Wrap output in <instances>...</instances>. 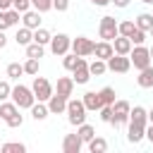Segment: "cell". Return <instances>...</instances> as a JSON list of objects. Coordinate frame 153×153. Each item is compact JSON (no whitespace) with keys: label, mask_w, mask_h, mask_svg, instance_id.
<instances>
[{"label":"cell","mask_w":153,"mask_h":153,"mask_svg":"<svg viewBox=\"0 0 153 153\" xmlns=\"http://www.w3.org/2000/svg\"><path fill=\"white\" fill-rule=\"evenodd\" d=\"M14 41H17V45H24V48H26V45L33 41V31H31L29 26H22V29H17Z\"/></svg>","instance_id":"cell-20"},{"label":"cell","mask_w":153,"mask_h":153,"mask_svg":"<svg viewBox=\"0 0 153 153\" xmlns=\"http://www.w3.org/2000/svg\"><path fill=\"white\" fill-rule=\"evenodd\" d=\"M86 105H84V100H76V98H69L67 100V122L69 124H74V127H79V124H84L86 122Z\"/></svg>","instance_id":"cell-3"},{"label":"cell","mask_w":153,"mask_h":153,"mask_svg":"<svg viewBox=\"0 0 153 153\" xmlns=\"http://www.w3.org/2000/svg\"><path fill=\"white\" fill-rule=\"evenodd\" d=\"M53 10H57V12H67V10H69V0H53Z\"/></svg>","instance_id":"cell-42"},{"label":"cell","mask_w":153,"mask_h":153,"mask_svg":"<svg viewBox=\"0 0 153 153\" xmlns=\"http://www.w3.org/2000/svg\"><path fill=\"white\" fill-rule=\"evenodd\" d=\"M24 74V65H19V62H10L7 65V76L10 79H19Z\"/></svg>","instance_id":"cell-34"},{"label":"cell","mask_w":153,"mask_h":153,"mask_svg":"<svg viewBox=\"0 0 153 153\" xmlns=\"http://www.w3.org/2000/svg\"><path fill=\"white\" fill-rule=\"evenodd\" d=\"M112 48H115L117 55H129L131 48H134V43H131V38H127V36H117V38H112Z\"/></svg>","instance_id":"cell-16"},{"label":"cell","mask_w":153,"mask_h":153,"mask_svg":"<svg viewBox=\"0 0 153 153\" xmlns=\"http://www.w3.org/2000/svg\"><path fill=\"white\" fill-rule=\"evenodd\" d=\"M48 115H50V110H48V105H43L41 100H38V105H36V103L31 105V117H33L36 122H41V120H45Z\"/></svg>","instance_id":"cell-24"},{"label":"cell","mask_w":153,"mask_h":153,"mask_svg":"<svg viewBox=\"0 0 153 153\" xmlns=\"http://www.w3.org/2000/svg\"><path fill=\"white\" fill-rule=\"evenodd\" d=\"M31 7H33V10H38V12L43 14V12L53 10V0H31Z\"/></svg>","instance_id":"cell-37"},{"label":"cell","mask_w":153,"mask_h":153,"mask_svg":"<svg viewBox=\"0 0 153 153\" xmlns=\"http://www.w3.org/2000/svg\"><path fill=\"white\" fill-rule=\"evenodd\" d=\"M112 112H115V120H112L115 127H124V124H129L131 105H129L127 100H115V103H112Z\"/></svg>","instance_id":"cell-7"},{"label":"cell","mask_w":153,"mask_h":153,"mask_svg":"<svg viewBox=\"0 0 153 153\" xmlns=\"http://www.w3.org/2000/svg\"><path fill=\"white\" fill-rule=\"evenodd\" d=\"M93 55L108 62V60H110V57L115 55V48H112V41H100V43H96V48H93Z\"/></svg>","instance_id":"cell-13"},{"label":"cell","mask_w":153,"mask_h":153,"mask_svg":"<svg viewBox=\"0 0 153 153\" xmlns=\"http://www.w3.org/2000/svg\"><path fill=\"white\" fill-rule=\"evenodd\" d=\"M67 100H69V98H65V96H60V93H53V96L48 98V110H50V115H62V112H67Z\"/></svg>","instance_id":"cell-11"},{"label":"cell","mask_w":153,"mask_h":153,"mask_svg":"<svg viewBox=\"0 0 153 153\" xmlns=\"http://www.w3.org/2000/svg\"><path fill=\"white\" fill-rule=\"evenodd\" d=\"M146 139L153 143V124H151V127H146Z\"/></svg>","instance_id":"cell-47"},{"label":"cell","mask_w":153,"mask_h":153,"mask_svg":"<svg viewBox=\"0 0 153 153\" xmlns=\"http://www.w3.org/2000/svg\"><path fill=\"white\" fill-rule=\"evenodd\" d=\"M108 69L110 72H117V74H124V72H129L131 69V60H129V55H112L110 60H108Z\"/></svg>","instance_id":"cell-10"},{"label":"cell","mask_w":153,"mask_h":153,"mask_svg":"<svg viewBox=\"0 0 153 153\" xmlns=\"http://www.w3.org/2000/svg\"><path fill=\"white\" fill-rule=\"evenodd\" d=\"M88 151H91V153H105V151H108V141H105L103 136H93V139L88 141Z\"/></svg>","instance_id":"cell-25"},{"label":"cell","mask_w":153,"mask_h":153,"mask_svg":"<svg viewBox=\"0 0 153 153\" xmlns=\"http://www.w3.org/2000/svg\"><path fill=\"white\" fill-rule=\"evenodd\" d=\"M10 7H12V0H0V10L2 12H7Z\"/></svg>","instance_id":"cell-44"},{"label":"cell","mask_w":153,"mask_h":153,"mask_svg":"<svg viewBox=\"0 0 153 153\" xmlns=\"http://www.w3.org/2000/svg\"><path fill=\"white\" fill-rule=\"evenodd\" d=\"M24 74H31V76L38 74V57H26V62H24Z\"/></svg>","instance_id":"cell-33"},{"label":"cell","mask_w":153,"mask_h":153,"mask_svg":"<svg viewBox=\"0 0 153 153\" xmlns=\"http://www.w3.org/2000/svg\"><path fill=\"white\" fill-rule=\"evenodd\" d=\"M98 33H100V38L103 41H112V38H117L120 36V22L115 19V17H103L100 19V26H98Z\"/></svg>","instance_id":"cell-5"},{"label":"cell","mask_w":153,"mask_h":153,"mask_svg":"<svg viewBox=\"0 0 153 153\" xmlns=\"http://www.w3.org/2000/svg\"><path fill=\"white\" fill-rule=\"evenodd\" d=\"M62 65H65V69L74 72L79 65H86V60H84L81 55H76V53H67V55H65V60H62Z\"/></svg>","instance_id":"cell-19"},{"label":"cell","mask_w":153,"mask_h":153,"mask_svg":"<svg viewBox=\"0 0 153 153\" xmlns=\"http://www.w3.org/2000/svg\"><path fill=\"white\" fill-rule=\"evenodd\" d=\"M134 29H136V22H131V19H124V22H120V36H131L134 33Z\"/></svg>","instance_id":"cell-31"},{"label":"cell","mask_w":153,"mask_h":153,"mask_svg":"<svg viewBox=\"0 0 153 153\" xmlns=\"http://www.w3.org/2000/svg\"><path fill=\"white\" fill-rule=\"evenodd\" d=\"M76 131H79V136H81V141H84V143H88V141L96 136V129H93L91 124H86V122H84V124H79V127H76Z\"/></svg>","instance_id":"cell-26"},{"label":"cell","mask_w":153,"mask_h":153,"mask_svg":"<svg viewBox=\"0 0 153 153\" xmlns=\"http://www.w3.org/2000/svg\"><path fill=\"white\" fill-rule=\"evenodd\" d=\"M100 120L105 122V124H112V120H115V112H112V105H103L100 110Z\"/></svg>","instance_id":"cell-36"},{"label":"cell","mask_w":153,"mask_h":153,"mask_svg":"<svg viewBox=\"0 0 153 153\" xmlns=\"http://www.w3.org/2000/svg\"><path fill=\"white\" fill-rule=\"evenodd\" d=\"M5 29H10V22H7V14L0 10V31H5Z\"/></svg>","instance_id":"cell-43"},{"label":"cell","mask_w":153,"mask_h":153,"mask_svg":"<svg viewBox=\"0 0 153 153\" xmlns=\"http://www.w3.org/2000/svg\"><path fill=\"white\" fill-rule=\"evenodd\" d=\"M136 84H139L141 88H153V67H151V65H148L146 69H141V72H139Z\"/></svg>","instance_id":"cell-18"},{"label":"cell","mask_w":153,"mask_h":153,"mask_svg":"<svg viewBox=\"0 0 153 153\" xmlns=\"http://www.w3.org/2000/svg\"><path fill=\"white\" fill-rule=\"evenodd\" d=\"M72 91H74V79H72V76H60V79H57V84H55V93H60V96L69 98V96H72Z\"/></svg>","instance_id":"cell-17"},{"label":"cell","mask_w":153,"mask_h":153,"mask_svg":"<svg viewBox=\"0 0 153 153\" xmlns=\"http://www.w3.org/2000/svg\"><path fill=\"white\" fill-rule=\"evenodd\" d=\"M81 100H84V105H86V110H88V112H96V110H100V108H103L100 93H96V91H86Z\"/></svg>","instance_id":"cell-14"},{"label":"cell","mask_w":153,"mask_h":153,"mask_svg":"<svg viewBox=\"0 0 153 153\" xmlns=\"http://www.w3.org/2000/svg\"><path fill=\"white\" fill-rule=\"evenodd\" d=\"M0 151H2V153H24V151H26V146H24V143H19V141H12V143H2V146H0Z\"/></svg>","instance_id":"cell-30"},{"label":"cell","mask_w":153,"mask_h":153,"mask_svg":"<svg viewBox=\"0 0 153 153\" xmlns=\"http://www.w3.org/2000/svg\"><path fill=\"white\" fill-rule=\"evenodd\" d=\"M115 2V7H127L129 5V0H112Z\"/></svg>","instance_id":"cell-48"},{"label":"cell","mask_w":153,"mask_h":153,"mask_svg":"<svg viewBox=\"0 0 153 153\" xmlns=\"http://www.w3.org/2000/svg\"><path fill=\"white\" fill-rule=\"evenodd\" d=\"M146 33H148V31H143V29H139V26H136V29H134V33H131L129 38H131V43H134V45H143V43H146Z\"/></svg>","instance_id":"cell-35"},{"label":"cell","mask_w":153,"mask_h":153,"mask_svg":"<svg viewBox=\"0 0 153 153\" xmlns=\"http://www.w3.org/2000/svg\"><path fill=\"white\" fill-rule=\"evenodd\" d=\"M148 33H151V36H153V29H151V31H148Z\"/></svg>","instance_id":"cell-52"},{"label":"cell","mask_w":153,"mask_h":153,"mask_svg":"<svg viewBox=\"0 0 153 153\" xmlns=\"http://www.w3.org/2000/svg\"><path fill=\"white\" fill-rule=\"evenodd\" d=\"M146 122H148V110L141 105H134L129 112V127H127L129 143H139L141 139H146Z\"/></svg>","instance_id":"cell-1"},{"label":"cell","mask_w":153,"mask_h":153,"mask_svg":"<svg viewBox=\"0 0 153 153\" xmlns=\"http://www.w3.org/2000/svg\"><path fill=\"white\" fill-rule=\"evenodd\" d=\"M26 57H43V45L41 43H36V41H31L29 45H26Z\"/></svg>","instance_id":"cell-28"},{"label":"cell","mask_w":153,"mask_h":153,"mask_svg":"<svg viewBox=\"0 0 153 153\" xmlns=\"http://www.w3.org/2000/svg\"><path fill=\"white\" fill-rule=\"evenodd\" d=\"M69 48H72V38H69L67 33H57V36L50 38V50H53V55L65 57V55L69 53Z\"/></svg>","instance_id":"cell-8"},{"label":"cell","mask_w":153,"mask_h":153,"mask_svg":"<svg viewBox=\"0 0 153 153\" xmlns=\"http://www.w3.org/2000/svg\"><path fill=\"white\" fill-rule=\"evenodd\" d=\"M93 48H96V43H93L91 38H86V36L72 38V53H76V55H81V57L93 55Z\"/></svg>","instance_id":"cell-9"},{"label":"cell","mask_w":153,"mask_h":153,"mask_svg":"<svg viewBox=\"0 0 153 153\" xmlns=\"http://www.w3.org/2000/svg\"><path fill=\"white\" fill-rule=\"evenodd\" d=\"M50 38H53V36H50L45 29H41V26L33 31V41H36V43H41V45H48V43H50Z\"/></svg>","instance_id":"cell-32"},{"label":"cell","mask_w":153,"mask_h":153,"mask_svg":"<svg viewBox=\"0 0 153 153\" xmlns=\"http://www.w3.org/2000/svg\"><path fill=\"white\" fill-rule=\"evenodd\" d=\"M7 98H12V86L10 81H0V100H7Z\"/></svg>","instance_id":"cell-39"},{"label":"cell","mask_w":153,"mask_h":153,"mask_svg":"<svg viewBox=\"0 0 153 153\" xmlns=\"http://www.w3.org/2000/svg\"><path fill=\"white\" fill-rule=\"evenodd\" d=\"M141 2H146V5H153V0H141Z\"/></svg>","instance_id":"cell-50"},{"label":"cell","mask_w":153,"mask_h":153,"mask_svg":"<svg viewBox=\"0 0 153 153\" xmlns=\"http://www.w3.org/2000/svg\"><path fill=\"white\" fill-rule=\"evenodd\" d=\"M22 124H24V117H22L19 112H17V115H12V117L7 120V127H12V129H17V127H22Z\"/></svg>","instance_id":"cell-41"},{"label":"cell","mask_w":153,"mask_h":153,"mask_svg":"<svg viewBox=\"0 0 153 153\" xmlns=\"http://www.w3.org/2000/svg\"><path fill=\"white\" fill-rule=\"evenodd\" d=\"M91 2H93L96 7H105V5H110L112 0H91Z\"/></svg>","instance_id":"cell-45"},{"label":"cell","mask_w":153,"mask_h":153,"mask_svg":"<svg viewBox=\"0 0 153 153\" xmlns=\"http://www.w3.org/2000/svg\"><path fill=\"white\" fill-rule=\"evenodd\" d=\"M98 93H100L103 105H112V103H115V88H112V86H105V88H100Z\"/></svg>","instance_id":"cell-29"},{"label":"cell","mask_w":153,"mask_h":153,"mask_svg":"<svg viewBox=\"0 0 153 153\" xmlns=\"http://www.w3.org/2000/svg\"><path fill=\"white\" fill-rule=\"evenodd\" d=\"M12 7H14V10H19V12L24 14L26 10H31V0H12Z\"/></svg>","instance_id":"cell-40"},{"label":"cell","mask_w":153,"mask_h":153,"mask_svg":"<svg viewBox=\"0 0 153 153\" xmlns=\"http://www.w3.org/2000/svg\"><path fill=\"white\" fill-rule=\"evenodd\" d=\"M81 146H84V141H81L79 131L76 134H65V139H62V151L65 153H79Z\"/></svg>","instance_id":"cell-12"},{"label":"cell","mask_w":153,"mask_h":153,"mask_svg":"<svg viewBox=\"0 0 153 153\" xmlns=\"http://www.w3.org/2000/svg\"><path fill=\"white\" fill-rule=\"evenodd\" d=\"M5 14H7V22H10V26H19V22H22V17H19L22 12H19V10L10 7V10L5 12Z\"/></svg>","instance_id":"cell-38"},{"label":"cell","mask_w":153,"mask_h":153,"mask_svg":"<svg viewBox=\"0 0 153 153\" xmlns=\"http://www.w3.org/2000/svg\"><path fill=\"white\" fill-rule=\"evenodd\" d=\"M129 60H131V65L141 72V69H146L153 60H151V50L146 48V45H134L131 48V53H129Z\"/></svg>","instance_id":"cell-6"},{"label":"cell","mask_w":153,"mask_h":153,"mask_svg":"<svg viewBox=\"0 0 153 153\" xmlns=\"http://www.w3.org/2000/svg\"><path fill=\"white\" fill-rule=\"evenodd\" d=\"M22 24L29 26L31 31H36V29L41 26V12H38V10H26V12L22 14Z\"/></svg>","instance_id":"cell-15"},{"label":"cell","mask_w":153,"mask_h":153,"mask_svg":"<svg viewBox=\"0 0 153 153\" xmlns=\"http://www.w3.org/2000/svg\"><path fill=\"white\" fill-rule=\"evenodd\" d=\"M17 112H19V108H17V103H14V100H12V103H7V100H2V103H0V117H2L5 122H7L12 115H17Z\"/></svg>","instance_id":"cell-23"},{"label":"cell","mask_w":153,"mask_h":153,"mask_svg":"<svg viewBox=\"0 0 153 153\" xmlns=\"http://www.w3.org/2000/svg\"><path fill=\"white\" fill-rule=\"evenodd\" d=\"M148 120H151V124H153V108L148 110Z\"/></svg>","instance_id":"cell-49"},{"label":"cell","mask_w":153,"mask_h":153,"mask_svg":"<svg viewBox=\"0 0 153 153\" xmlns=\"http://www.w3.org/2000/svg\"><path fill=\"white\" fill-rule=\"evenodd\" d=\"M31 91H33L36 100H41V103H48V98L55 93L53 84H50L45 76H36V79H33V84H31Z\"/></svg>","instance_id":"cell-4"},{"label":"cell","mask_w":153,"mask_h":153,"mask_svg":"<svg viewBox=\"0 0 153 153\" xmlns=\"http://www.w3.org/2000/svg\"><path fill=\"white\" fill-rule=\"evenodd\" d=\"M148 50H151V60H153V45H151V48H148Z\"/></svg>","instance_id":"cell-51"},{"label":"cell","mask_w":153,"mask_h":153,"mask_svg":"<svg viewBox=\"0 0 153 153\" xmlns=\"http://www.w3.org/2000/svg\"><path fill=\"white\" fill-rule=\"evenodd\" d=\"M72 74H74V76H72V79H74V84H86V81L91 79V72H88V62H86V65H79V67L72 72Z\"/></svg>","instance_id":"cell-21"},{"label":"cell","mask_w":153,"mask_h":153,"mask_svg":"<svg viewBox=\"0 0 153 153\" xmlns=\"http://www.w3.org/2000/svg\"><path fill=\"white\" fill-rule=\"evenodd\" d=\"M7 45V36H5V31H0V50Z\"/></svg>","instance_id":"cell-46"},{"label":"cell","mask_w":153,"mask_h":153,"mask_svg":"<svg viewBox=\"0 0 153 153\" xmlns=\"http://www.w3.org/2000/svg\"><path fill=\"white\" fill-rule=\"evenodd\" d=\"M136 26H139V29H143V31H151V29H153V14L141 12V14L136 17Z\"/></svg>","instance_id":"cell-27"},{"label":"cell","mask_w":153,"mask_h":153,"mask_svg":"<svg viewBox=\"0 0 153 153\" xmlns=\"http://www.w3.org/2000/svg\"><path fill=\"white\" fill-rule=\"evenodd\" d=\"M88 72H91V76H103V74L108 72V62L100 60V57H96V60L88 65Z\"/></svg>","instance_id":"cell-22"},{"label":"cell","mask_w":153,"mask_h":153,"mask_svg":"<svg viewBox=\"0 0 153 153\" xmlns=\"http://www.w3.org/2000/svg\"><path fill=\"white\" fill-rule=\"evenodd\" d=\"M12 100L17 103L19 110H31V105L36 103V96H33V91L29 86L17 84V86H12Z\"/></svg>","instance_id":"cell-2"}]
</instances>
